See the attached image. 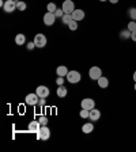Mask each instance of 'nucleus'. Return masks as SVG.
<instances>
[{
    "label": "nucleus",
    "instance_id": "2eb2a0df",
    "mask_svg": "<svg viewBox=\"0 0 136 152\" xmlns=\"http://www.w3.org/2000/svg\"><path fill=\"white\" fill-rule=\"evenodd\" d=\"M97 82H98V87H101V88H106L109 86V80H108V77H105V76H101Z\"/></svg>",
    "mask_w": 136,
    "mask_h": 152
},
{
    "label": "nucleus",
    "instance_id": "c85d7f7f",
    "mask_svg": "<svg viewBox=\"0 0 136 152\" xmlns=\"http://www.w3.org/2000/svg\"><path fill=\"white\" fill-rule=\"evenodd\" d=\"M40 122H41V125H46V124H48V118L42 115V117L40 118Z\"/></svg>",
    "mask_w": 136,
    "mask_h": 152
},
{
    "label": "nucleus",
    "instance_id": "a878e982",
    "mask_svg": "<svg viewBox=\"0 0 136 152\" xmlns=\"http://www.w3.org/2000/svg\"><path fill=\"white\" fill-rule=\"evenodd\" d=\"M120 37L121 38H129L131 37V31H129V30H124V31H121Z\"/></svg>",
    "mask_w": 136,
    "mask_h": 152
},
{
    "label": "nucleus",
    "instance_id": "f704fd0d",
    "mask_svg": "<svg viewBox=\"0 0 136 152\" xmlns=\"http://www.w3.org/2000/svg\"><path fill=\"white\" fill-rule=\"evenodd\" d=\"M99 1H106V0H99Z\"/></svg>",
    "mask_w": 136,
    "mask_h": 152
},
{
    "label": "nucleus",
    "instance_id": "39448f33",
    "mask_svg": "<svg viewBox=\"0 0 136 152\" xmlns=\"http://www.w3.org/2000/svg\"><path fill=\"white\" fill-rule=\"evenodd\" d=\"M3 10L8 14L14 12L16 10V0H6V1H4V6H3Z\"/></svg>",
    "mask_w": 136,
    "mask_h": 152
},
{
    "label": "nucleus",
    "instance_id": "9b49d317",
    "mask_svg": "<svg viewBox=\"0 0 136 152\" xmlns=\"http://www.w3.org/2000/svg\"><path fill=\"white\" fill-rule=\"evenodd\" d=\"M27 129L30 133H38V130L41 129V122L40 121H32V122L29 124Z\"/></svg>",
    "mask_w": 136,
    "mask_h": 152
},
{
    "label": "nucleus",
    "instance_id": "7c9ffc66",
    "mask_svg": "<svg viewBox=\"0 0 136 152\" xmlns=\"http://www.w3.org/2000/svg\"><path fill=\"white\" fill-rule=\"evenodd\" d=\"M45 103H46V98H40V101H38V104H40V106H44Z\"/></svg>",
    "mask_w": 136,
    "mask_h": 152
},
{
    "label": "nucleus",
    "instance_id": "4be33fe9",
    "mask_svg": "<svg viewBox=\"0 0 136 152\" xmlns=\"http://www.w3.org/2000/svg\"><path fill=\"white\" fill-rule=\"evenodd\" d=\"M68 27H70L71 31H75L76 28H78V22H76V20H71V22L68 23Z\"/></svg>",
    "mask_w": 136,
    "mask_h": 152
},
{
    "label": "nucleus",
    "instance_id": "f3484780",
    "mask_svg": "<svg viewBox=\"0 0 136 152\" xmlns=\"http://www.w3.org/2000/svg\"><path fill=\"white\" fill-rule=\"evenodd\" d=\"M25 42H26V37H25V34H21V33H19V34L15 37V44L21 46V45H23Z\"/></svg>",
    "mask_w": 136,
    "mask_h": 152
},
{
    "label": "nucleus",
    "instance_id": "2f4dec72",
    "mask_svg": "<svg viewBox=\"0 0 136 152\" xmlns=\"http://www.w3.org/2000/svg\"><path fill=\"white\" fill-rule=\"evenodd\" d=\"M131 38H132V41H133V42H136V30H135V31L131 33Z\"/></svg>",
    "mask_w": 136,
    "mask_h": 152
},
{
    "label": "nucleus",
    "instance_id": "7ed1b4c3",
    "mask_svg": "<svg viewBox=\"0 0 136 152\" xmlns=\"http://www.w3.org/2000/svg\"><path fill=\"white\" fill-rule=\"evenodd\" d=\"M63 11L64 14H72L74 11H75V4H74L72 0H64V3H63Z\"/></svg>",
    "mask_w": 136,
    "mask_h": 152
},
{
    "label": "nucleus",
    "instance_id": "72a5a7b5",
    "mask_svg": "<svg viewBox=\"0 0 136 152\" xmlns=\"http://www.w3.org/2000/svg\"><path fill=\"white\" fill-rule=\"evenodd\" d=\"M133 80L136 82V71H135V73H133Z\"/></svg>",
    "mask_w": 136,
    "mask_h": 152
},
{
    "label": "nucleus",
    "instance_id": "20e7f679",
    "mask_svg": "<svg viewBox=\"0 0 136 152\" xmlns=\"http://www.w3.org/2000/svg\"><path fill=\"white\" fill-rule=\"evenodd\" d=\"M89 76H90V79H93V80H98L102 76L101 68L99 66H91L89 71Z\"/></svg>",
    "mask_w": 136,
    "mask_h": 152
},
{
    "label": "nucleus",
    "instance_id": "a211bd4d",
    "mask_svg": "<svg viewBox=\"0 0 136 152\" xmlns=\"http://www.w3.org/2000/svg\"><path fill=\"white\" fill-rule=\"evenodd\" d=\"M94 130V126H93V124L89 122V124H85L82 126V132L83 133H91Z\"/></svg>",
    "mask_w": 136,
    "mask_h": 152
},
{
    "label": "nucleus",
    "instance_id": "c9c22d12",
    "mask_svg": "<svg viewBox=\"0 0 136 152\" xmlns=\"http://www.w3.org/2000/svg\"><path fill=\"white\" fill-rule=\"evenodd\" d=\"M135 90H136V82H135Z\"/></svg>",
    "mask_w": 136,
    "mask_h": 152
},
{
    "label": "nucleus",
    "instance_id": "c756f323",
    "mask_svg": "<svg viewBox=\"0 0 136 152\" xmlns=\"http://www.w3.org/2000/svg\"><path fill=\"white\" fill-rule=\"evenodd\" d=\"M34 48H35L34 41H33V42H29V44H27V49H29V50H32V49H34Z\"/></svg>",
    "mask_w": 136,
    "mask_h": 152
},
{
    "label": "nucleus",
    "instance_id": "f8f14e48",
    "mask_svg": "<svg viewBox=\"0 0 136 152\" xmlns=\"http://www.w3.org/2000/svg\"><path fill=\"white\" fill-rule=\"evenodd\" d=\"M72 18H74V20H76V22L83 20V19H85V11H83V10H78V8H76L75 11L72 12Z\"/></svg>",
    "mask_w": 136,
    "mask_h": 152
},
{
    "label": "nucleus",
    "instance_id": "f03ea898",
    "mask_svg": "<svg viewBox=\"0 0 136 152\" xmlns=\"http://www.w3.org/2000/svg\"><path fill=\"white\" fill-rule=\"evenodd\" d=\"M80 79H82V76H80V73L78 71H68V73H67V80L70 83H72V84L79 83Z\"/></svg>",
    "mask_w": 136,
    "mask_h": 152
},
{
    "label": "nucleus",
    "instance_id": "aec40b11",
    "mask_svg": "<svg viewBox=\"0 0 136 152\" xmlns=\"http://www.w3.org/2000/svg\"><path fill=\"white\" fill-rule=\"evenodd\" d=\"M26 3L25 1H22V0H16V10H19V11H25L26 10Z\"/></svg>",
    "mask_w": 136,
    "mask_h": 152
},
{
    "label": "nucleus",
    "instance_id": "473e14b6",
    "mask_svg": "<svg viewBox=\"0 0 136 152\" xmlns=\"http://www.w3.org/2000/svg\"><path fill=\"white\" fill-rule=\"evenodd\" d=\"M112 4H116V3H118V0H109Z\"/></svg>",
    "mask_w": 136,
    "mask_h": 152
},
{
    "label": "nucleus",
    "instance_id": "1a4fd4ad",
    "mask_svg": "<svg viewBox=\"0 0 136 152\" xmlns=\"http://www.w3.org/2000/svg\"><path fill=\"white\" fill-rule=\"evenodd\" d=\"M35 94L40 96V98H48L49 95V88L46 86H38L37 90H35Z\"/></svg>",
    "mask_w": 136,
    "mask_h": 152
},
{
    "label": "nucleus",
    "instance_id": "b1692460",
    "mask_svg": "<svg viewBox=\"0 0 136 152\" xmlns=\"http://www.w3.org/2000/svg\"><path fill=\"white\" fill-rule=\"evenodd\" d=\"M46 8H48V11H49V12H54V11L57 10V7H56V4H54V3H49Z\"/></svg>",
    "mask_w": 136,
    "mask_h": 152
},
{
    "label": "nucleus",
    "instance_id": "bb28decb",
    "mask_svg": "<svg viewBox=\"0 0 136 152\" xmlns=\"http://www.w3.org/2000/svg\"><path fill=\"white\" fill-rule=\"evenodd\" d=\"M128 30H129L131 33L135 31V30H136V22H129V23H128Z\"/></svg>",
    "mask_w": 136,
    "mask_h": 152
},
{
    "label": "nucleus",
    "instance_id": "4468645a",
    "mask_svg": "<svg viewBox=\"0 0 136 152\" xmlns=\"http://www.w3.org/2000/svg\"><path fill=\"white\" fill-rule=\"evenodd\" d=\"M67 92H68V91H67V88L64 87V86H59V87H57L56 94H57V96H59V98H65Z\"/></svg>",
    "mask_w": 136,
    "mask_h": 152
},
{
    "label": "nucleus",
    "instance_id": "6ab92c4d",
    "mask_svg": "<svg viewBox=\"0 0 136 152\" xmlns=\"http://www.w3.org/2000/svg\"><path fill=\"white\" fill-rule=\"evenodd\" d=\"M71 20H74V18H72V14H64V15H63V18H61V22H63V23H65V25H68V23H70Z\"/></svg>",
    "mask_w": 136,
    "mask_h": 152
},
{
    "label": "nucleus",
    "instance_id": "cd10ccee",
    "mask_svg": "<svg viewBox=\"0 0 136 152\" xmlns=\"http://www.w3.org/2000/svg\"><path fill=\"white\" fill-rule=\"evenodd\" d=\"M56 84L57 86H64V76H57Z\"/></svg>",
    "mask_w": 136,
    "mask_h": 152
},
{
    "label": "nucleus",
    "instance_id": "5701e85b",
    "mask_svg": "<svg viewBox=\"0 0 136 152\" xmlns=\"http://www.w3.org/2000/svg\"><path fill=\"white\" fill-rule=\"evenodd\" d=\"M128 14H129V18L132 19V20H136V8H135V7H132V8H129V11H128Z\"/></svg>",
    "mask_w": 136,
    "mask_h": 152
},
{
    "label": "nucleus",
    "instance_id": "412c9836",
    "mask_svg": "<svg viewBox=\"0 0 136 152\" xmlns=\"http://www.w3.org/2000/svg\"><path fill=\"white\" fill-rule=\"evenodd\" d=\"M79 115L82 118H89L90 117V110H87V109H82L79 113Z\"/></svg>",
    "mask_w": 136,
    "mask_h": 152
},
{
    "label": "nucleus",
    "instance_id": "ddd939ff",
    "mask_svg": "<svg viewBox=\"0 0 136 152\" xmlns=\"http://www.w3.org/2000/svg\"><path fill=\"white\" fill-rule=\"evenodd\" d=\"M90 120L91 121H98L99 118H101V111L98 110V109H93V110H90Z\"/></svg>",
    "mask_w": 136,
    "mask_h": 152
},
{
    "label": "nucleus",
    "instance_id": "423d86ee",
    "mask_svg": "<svg viewBox=\"0 0 136 152\" xmlns=\"http://www.w3.org/2000/svg\"><path fill=\"white\" fill-rule=\"evenodd\" d=\"M38 101H40V96H38L37 94H27L25 98V102L26 104H29V106H34V104L38 103Z\"/></svg>",
    "mask_w": 136,
    "mask_h": 152
},
{
    "label": "nucleus",
    "instance_id": "9d476101",
    "mask_svg": "<svg viewBox=\"0 0 136 152\" xmlns=\"http://www.w3.org/2000/svg\"><path fill=\"white\" fill-rule=\"evenodd\" d=\"M54 20H56V15H54V12H49V11H48V12L44 15V23L46 26H52L54 23Z\"/></svg>",
    "mask_w": 136,
    "mask_h": 152
},
{
    "label": "nucleus",
    "instance_id": "0eeeda50",
    "mask_svg": "<svg viewBox=\"0 0 136 152\" xmlns=\"http://www.w3.org/2000/svg\"><path fill=\"white\" fill-rule=\"evenodd\" d=\"M80 106H82V109L93 110V109L95 107V102H94V99H91V98H85L80 102Z\"/></svg>",
    "mask_w": 136,
    "mask_h": 152
},
{
    "label": "nucleus",
    "instance_id": "393cba45",
    "mask_svg": "<svg viewBox=\"0 0 136 152\" xmlns=\"http://www.w3.org/2000/svg\"><path fill=\"white\" fill-rule=\"evenodd\" d=\"M54 15H56V18H63V15H64L63 8H57L56 11H54Z\"/></svg>",
    "mask_w": 136,
    "mask_h": 152
},
{
    "label": "nucleus",
    "instance_id": "f257e3e1",
    "mask_svg": "<svg viewBox=\"0 0 136 152\" xmlns=\"http://www.w3.org/2000/svg\"><path fill=\"white\" fill-rule=\"evenodd\" d=\"M49 137H51V129H49L46 125L41 126V129L38 130V133H37V139L41 140V141H46Z\"/></svg>",
    "mask_w": 136,
    "mask_h": 152
},
{
    "label": "nucleus",
    "instance_id": "dca6fc26",
    "mask_svg": "<svg viewBox=\"0 0 136 152\" xmlns=\"http://www.w3.org/2000/svg\"><path fill=\"white\" fill-rule=\"evenodd\" d=\"M56 73H57V76H67L68 69H67L65 65H59L56 68Z\"/></svg>",
    "mask_w": 136,
    "mask_h": 152
},
{
    "label": "nucleus",
    "instance_id": "6e6552de",
    "mask_svg": "<svg viewBox=\"0 0 136 152\" xmlns=\"http://www.w3.org/2000/svg\"><path fill=\"white\" fill-rule=\"evenodd\" d=\"M34 44L37 48H44L46 45V37L44 34H37L34 37Z\"/></svg>",
    "mask_w": 136,
    "mask_h": 152
}]
</instances>
